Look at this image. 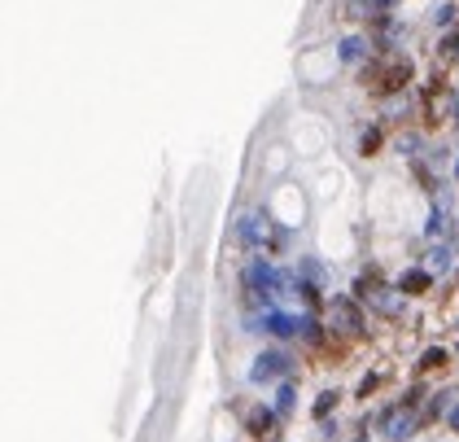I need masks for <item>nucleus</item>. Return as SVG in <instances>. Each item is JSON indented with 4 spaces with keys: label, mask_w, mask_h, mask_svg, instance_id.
<instances>
[{
    "label": "nucleus",
    "mask_w": 459,
    "mask_h": 442,
    "mask_svg": "<svg viewBox=\"0 0 459 442\" xmlns=\"http://www.w3.org/2000/svg\"><path fill=\"white\" fill-rule=\"evenodd\" d=\"M402 79H407V66H402V61H393V66H372L363 75V84H372L376 92H393Z\"/></svg>",
    "instance_id": "f257e3e1"
}]
</instances>
